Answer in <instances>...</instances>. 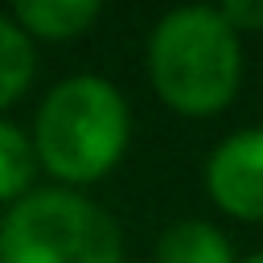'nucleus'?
Segmentation results:
<instances>
[{
	"instance_id": "obj_2",
	"label": "nucleus",
	"mask_w": 263,
	"mask_h": 263,
	"mask_svg": "<svg viewBox=\"0 0 263 263\" xmlns=\"http://www.w3.org/2000/svg\"><path fill=\"white\" fill-rule=\"evenodd\" d=\"M33 156L58 185L82 189L103 181L132 144V111L123 90L99 74L58 82L33 115Z\"/></svg>"
},
{
	"instance_id": "obj_6",
	"label": "nucleus",
	"mask_w": 263,
	"mask_h": 263,
	"mask_svg": "<svg viewBox=\"0 0 263 263\" xmlns=\"http://www.w3.org/2000/svg\"><path fill=\"white\" fill-rule=\"evenodd\" d=\"M156 263H238V255L214 222L181 218L156 238Z\"/></svg>"
},
{
	"instance_id": "obj_10",
	"label": "nucleus",
	"mask_w": 263,
	"mask_h": 263,
	"mask_svg": "<svg viewBox=\"0 0 263 263\" xmlns=\"http://www.w3.org/2000/svg\"><path fill=\"white\" fill-rule=\"evenodd\" d=\"M238 263H263V251H255V255H247V259H238Z\"/></svg>"
},
{
	"instance_id": "obj_8",
	"label": "nucleus",
	"mask_w": 263,
	"mask_h": 263,
	"mask_svg": "<svg viewBox=\"0 0 263 263\" xmlns=\"http://www.w3.org/2000/svg\"><path fill=\"white\" fill-rule=\"evenodd\" d=\"M33 173H37V156L29 132L0 115V205L4 210L33 189Z\"/></svg>"
},
{
	"instance_id": "obj_7",
	"label": "nucleus",
	"mask_w": 263,
	"mask_h": 263,
	"mask_svg": "<svg viewBox=\"0 0 263 263\" xmlns=\"http://www.w3.org/2000/svg\"><path fill=\"white\" fill-rule=\"evenodd\" d=\"M37 74V45L21 33L12 16H0V111L25 99Z\"/></svg>"
},
{
	"instance_id": "obj_9",
	"label": "nucleus",
	"mask_w": 263,
	"mask_h": 263,
	"mask_svg": "<svg viewBox=\"0 0 263 263\" xmlns=\"http://www.w3.org/2000/svg\"><path fill=\"white\" fill-rule=\"evenodd\" d=\"M218 12L226 16V25H230L238 37L263 29V0H226V4H218Z\"/></svg>"
},
{
	"instance_id": "obj_5",
	"label": "nucleus",
	"mask_w": 263,
	"mask_h": 263,
	"mask_svg": "<svg viewBox=\"0 0 263 263\" xmlns=\"http://www.w3.org/2000/svg\"><path fill=\"white\" fill-rule=\"evenodd\" d=\"M95 0H21L12 8V21L29 41H74L99 21Z\"/></svg>"
},
{
	"instance_id": "obj_3",
	"label": "nucleus",
	"mask_w": 263,
	"mask_h": 263,
	"mask_svg": "<svg viewBox=\"0 0 263 263\" xmlns=\"http://www.w3.org/2000/svg\"><path fill=\"white\" fill-rule=\"evenodd\" d=\"M0 263H123V230L78 189H29L0 218Z\"/></svg>"
},
{
	"instance_id": "obj_1",
	"label": "nucleus",
	"mask_w": 263,
	"mask_h": 263,
	"mask_svg": "<svg viewBox=\"0 0 263 263\" xmlns=\"http://www.w3.org/2000/svg\"><path fill=\"white\" fill-rule=\"evenodd\" d=\"M148 82L177 115H218L234 103L242 82V37L226 25L218 4L173 8L152 25Z\"/></svg>"
},
{
	"instance_id": "obj_4",
	"label": "nucleus",
	"mask_w": 263,
	"mask_h": 263,
	"mask_svg": "<svg viewBox=\"0 0 263 263\" xmlns=\"http://www.w3.org/2000/svg\"><path fill=\"white\" fill-rule=\"evenodd\" d=\"M205 193L234 222H263V127H238L205 160Z\"/></svg>"
}]
</instances>
